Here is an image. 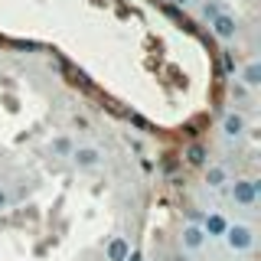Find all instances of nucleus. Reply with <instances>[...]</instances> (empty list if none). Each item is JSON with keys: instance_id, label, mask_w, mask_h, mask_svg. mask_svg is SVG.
I'll return each mask as SVG.
<instances>
[{"instance_id": "1", "label": "nucleus", "mask_w": 261, "mask_h": 261, "mask_svg": "<svg viewBox=\"0 0 261 261\" xmlns=\"http://www.w3.org/2000/svg\"><path fill=\"white\" fill-rule=\"evenodd\" d=\"M225 196H228L232 206L255 212V206H258V179H248V176L228 179V183H225Z\"/></svg>"}, {"instance_id": "4", "label": "nucleus", "mask_w": 261, "mask_h": 261, "mask_svg": "<svg viewBox=\"0 0 261 261\" xmlns=\"http://www.w3.org/2000/svg\"><path fill=\"white\" fill-rule=\"evenodd\" d=\"M176 242H179V251H183V255H199V251L209 245V239H206V232L199 228V222H186L183 228H179Z\"/></svg>"}, {"instance_id": "7", "label": "nucleus", "mask_w": 261, "mask_h": 261, "mask_svg": "<svg viewBox=\"0 0 261 261\" xmlns=\"http://www.w3.org/2000/svg\"><path fill=\"white\" fill-rule=\"evenodd\" d=\"M199 228L202 232H206V239L212 242V239H222L225 235V228H228V219L222 216V212H206V216H202V222H199Z\"/></svg>"}, {"instance_id": "6", "label": "nucleus", "mask_w": 261, "mask_h": 261, "mask_svg": "<svg viewBox=\"0 0 261 261\" xmlns=\"http://www.w3.org/2000/svg\"><path fill=\"white\" fill-rule=\"evenodd\" d=\"M219 130H222L225 141H239L245 130H248V121H245L242 111H225L222 121H219Z\"/></svg>"}, {"instance_id": "15", "label": "nucleus", "mask_w": 261, "mask_h": 261, "mask_svg": "<svg viewBox=\"0 0 261 261\" xmlns=\"http://www.w3.org/2000/svg\"><path fill=\"white\" fill-rule=\"evenodd\" d=\"M170 261H190V255H183V251H176V255H170Z\"/></svg>"}, {"instance_id": "17", "label": "nucleus", "mask_w": 261, "mask_h": 261, "mask_svg": "<svg viewBox=\"0 0 261 261\" xmlns=\"http://www.w3.org/2000/svg\"><path fill=\"white\" fill-rule=\"evenodd\" d=\"M173 4H183V7H186V4H190V0H173Z\"/></svg>"}, {"instance_id": "10", "label": "nucleus", "mask_w": 261, "mask_h": 261, "mask_svg": "<svg viewBox=\"0 0 261 261\" xmlns=\"http://www.w3.org/2000/svg\"><path fill=\"white\" fill-rule=\"evenodd\" d=\"M228 167L225 163H209L206 167V186L209 190H225V183H228Z\"/></svg>"}, {"instance_id": "2", "label": "nucleus", "mask_w": 261, "mask_h": 261, "mask_svg": "<svg viewBox=\"0 0 261 261\" xmlns=\"http://www.w3.org/2000/svg\"><path fill=\"white\" fill-rule=\"evenodd\" d=\"M255 239H258V232H255L251 222H228L225 235H222L225 248L232 251V255H248V251L255 248Z\"/></svg>"}, {"instance_id": "8", "label": "nucleus", "mask_w": 261, "mask_h": 261, "mask_svg": "<svg viewBox=\"0 0 261 261\" xmlns=\"http://www.w3.org/2000/svg\"><path fill=\"white\" fill-rule=\"evenodd\" d=\"M127 255H130V242L124 235H111L105 242V261H127Z\"/></svg>"}, {"instance_id": "3", "label": "nucleus", "mask_w": 261, "mask_h": 261, "mask_svg": "<svg viewBox=\"0 0 261 261\" xmlns=\"http://www.w3.org/2000/svg\"><path fill=\"white\" fill-rule=\"evenodd\" d=\"M69 160H72V167H75L79 173H92V170L101 167L105 153H101V147H95V144H79V147H72Z\"/></svg>"}, {"instance_id": "9", "label": "nucleus", "mask_w": 261, "mask_h": 261, "mask_svg": "<svg viewBox=\"0 0 261 261\" xmlns=\"http://www.w3.org/2000/svg\"><path fill=\"white\" fill-rule=\"evenodd\" d=\"M235 82H239V85H245L248 92H251V88H258V85H261V62H258V59L245 62L242 69H239V79H235Z\"/></svg>"}, {"instance_id": "16", "label": "nucleus", "mask_w": 261, "mask_h": 261, "mask_svg": "<svg viewBox=\"0 0 261 261\" xmlns=\"http://www.w3.org/2000/svg\"><path fill=\"white\" fill-rule=\"evenodd\" d=\"M127 261H144V255H141V251H130V255H127Z\"/></svg>"}, {"instance_id": "5", "label": "nucleus", "mask_w": 261, "mask_h": 261, "mask_svg": "<svg viewBox=\"0 0 261 261\" xmlns=\"http://www.w3.org/2000/svg\"><path fill=\"white\" fill-rule=\"evenodd\" d=\"M209 27H212V36L222 39V43H232V39L239 36V20H235L232 13H225V10L219 13V16H212Z\"/></svg>"}, {"instance_id": "12", "label": "nucleus", "mask_w": 261, "mask_h": 261, "mask_svg": "<svg viewBox=\"0 0 261 261\" xmlns=\"http://www.w3.org/2000/svg\"><path fill=\"white\" fill-rule=\"evenodd\" d=\"M72 147H75V144H72V137H56V141L49 144V153H53V157H69Z\"/></svg>"}, {"instance_id": "11", "label": "nucleus", "mask_w": 261, "mask_h": 261, "mask_svg": "<svg viewBox=\"0 0 261 261\" xmlns=\"http://www.w3.org/2000/svg\"><path fill=\"white\" fill-rule=\"evenodd\" d=\"M183 157H186L190 167H206V157H209V153H206V147H202V144H190Z\"/></svg>"}, {"instance_id": "13", "label": "nucleus", "mask_w": 261, "mask_h": 261, "mask_svg": "<svg viewBox=\"0 0 261 261\" xmlns=\"http://www.w3.org/2000/svg\"><path fill=\"white\" fill-rule=\"evenodd\" d=\"M222 13V7H219V0H209L206 7H202V16H206V20H212V16H219Z\"/></svg>"}, {"instance_id": "14", "label": "nucleus", "mask_w": 261, "mask_h": 261, "mask_svg": "<svg viewBox=\"0 0 261 261\" xmlns=\"http://www.w3.org/2000/svg\"><path fill=\"white\" fill-rule=\"evenodd\" d=\"M4 209H10V190L0 183V212H4Z\"/></svg>"}]
</instances>
